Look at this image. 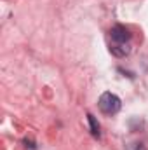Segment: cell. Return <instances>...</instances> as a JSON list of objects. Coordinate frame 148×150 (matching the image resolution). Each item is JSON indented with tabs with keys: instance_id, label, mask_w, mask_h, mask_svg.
Segmentation results:
<instances>
[{
	"instance_id": "1",
	"label": "cell",
	"mask_w": 148,
	"mask_h": 150,
	"mask_svg": "<svg viewBox=\"0 0 148 150\" xmlns=\"http://www.w3.org/2000/svg\"><path fill=\"white\" fill-rule=\"evenodd\" d=\"M98 107H99V110L105 113V115H115V113L120 110L122 101L113 93H103L101 98H99V101H98Z\"/></svg>"
},
{
	"instance_id": "2",
	"label": "cell",
	"mask_w": 148,
	"mask_h": 150,
	"mask_svg": "<svg viewBox=\"0 0 148 150\" xmlns=\"http://www.w3.org/2000/svg\"><path fill=\"white\" fill-rule=\"evenodd\" d=\"M110 35H111V40H113V42H117V44H124V42H127V40L131 38L129 30H127L125 26H120V25H117V26H113V28H111Z\"/></svg>"
},
{
	"instance_id": "3",
	"label": "cell",
	"mask_w": 148,
	"mask_h": 150,
	"mask_svg": "<svg viewBox=\"0 0 148 150\" xmlns=\"http://www.w3.org/2000/svg\"><path fill=\"white\" fill-rule=\"evenodd\" d=\"M111 54L113 56H118V58H124V56H127L129 52H131V47H129V44L127 42H124V44H117V42H113V45L110 47Z\"/></svg>"
},
{
	"instance_id": "4",
	"label": "cell",
	"mask_w": 148,
	"mask_h": 150,
	"mask_svg": "<svg viewBox=\"0 0 148 150\" xmlns=\"http://www.w3.org/2000/svg\"><path fill=\"white\" fill-rule=\"evenodd\" d=\"M87 119H89V124H91V133H92V136H99V124H98V120H96V117L92 115V113H87Z\"/></svg>"
},
{
	"instance_id": "5",
	"label": "cell",
	"mask_w": 148,
	"mask_h": 150,
	"mask_svg": "<svg viewBox=\"0 0 148 150\" xmlns=\"http://www.w3.org/2000/svg\"><path fill=\"white\" fill-rule=\"evenodd\" d=\"M125 150H147V149H145V145H143V143L134 142V143H129V145L125 147Z\"/></svg>"
}]
</instances>
